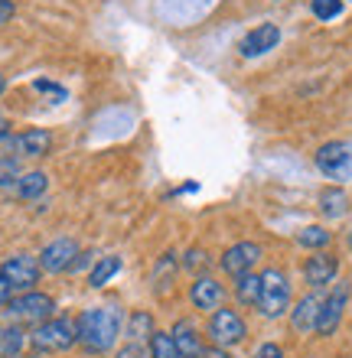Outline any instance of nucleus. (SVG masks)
<instances>
[{"instance_id":"nucleus-1","label":"nucleus","mask_w":352,"mask_h":358,"mask_svg":"<svg viewBox=\"0 0 352 358\" xmlns=\"http://www.w3.org/2000/svg\"><path fill=\"white\" fill-rule=\"evenodd\" d=\"M78 345L88 355H105L115 349L118 336L124 326V313L115 303H101V306H88L85 313H78Z\"/></svg>"},{"instance_id":"nucleus-2","label":"nucleus","mask_w":352,"mask_h":358,"mask_svg":"<svg viewBox=\"0 0 352 358\" xmlns=\"http://www.w3.org/2000/svg\"><path fill=\"white\" fill-rule=\"evenodd\" d=\"M290 303H294V283L287 277V271L281 267H265L261 271V293H258L255 310L265 316V320H281L290 313Z\"/></svg>"},{"instance_id":"nucleus-3","label":"nucleus","mask_w":352,"mask_h":358,"mask_svg":"<svg viewBox=\"0 0 352 358\" xmlns=\"http://www.w3.org/2000/svg\"><path fill=\"white\" fill-rule=\"evenodd\" d=\"M29 342L36 352H66L78 345V320L72 316H52V320L39 322L36 329L29 332Z\"/></svg>"},{"instance_id":"nucleus-4","label":"nucleus","mask_w":352,"mask_h":358,"mask_svg":"<svg viewBox=\"0 0 352 358\" xmlns=\"http://www.w3.org/2000/svg\"><path fill=\"white\" fill-rule=\"evenodd\" d=\"M52 310H56V300H52L49 293H39V290L17 293V296H13V300L3 306L7 320L17 322V326H23V322H33V326H39V322L52 320Z\"/></svg>"},{"instance_id":"nucleus-5","label":"nucleus","mask_w":352,"mask_h":358,"mask_svg":"<svg viewBox=\"0 0 352 358\" xmlns=\"http://www.w3.org/2000/svg\"><path fill=\"white\" fill-rule=\"evenodd\" d=\"M314 163H316V170L323 173L326 179H333L336 186L349 182L352 179V141H326L314 153Z\"/></svg>"},{"instance_id":"nucleus-6","label":"nucleus","mask_w":352,"mask_h":358,"mask_svg":"<svg viewBox=\"0 0 352 358\" xmlns=\"http://www.w3.org/2000/svg\"><path fill=\"white\" fill-rule=\"evenodd\" d=\"M209 332L212 345H219V349H232V345H241L248 336V326L241 320V313L232 310V306H219L216 313H209Z\"/></svg>"},{"instance_id":"nucleus-7","label":"nucleus","mask_w":352,"mask_h":358,"mask_svg":"<svg viewBox=\"0 0 352 358\" xmlns=\"http://www.w3.org/2000/svg\"><path fill=\"white\" fill-rule=\"evenodd\" d=\"M0 273L7 277L13 293H27V290H36L39 277H43V267H39V257L20 251V255H10L7 261L0 264Z\"/></svg>"},{"instance_id":"nucleus-8","label":"nucleus","mask_w":352,"mask_h":358,"mask_svg":"<svg viewBox=\"0 0 352 358\" xmlns=\"http://www.w3.org/2000/svg\"><path fill=\"white\" fill-rule=\"evenodd\" d=\"M349 283H336L333 290L323 296V306H320V320H316V336H333L339 329V322L346 316V306H349Z\"/></svg>"},{"instance_id":"nucleus-9","label":"nucleus","mask_w":352,"mask_h":358,"mask_svg":"<svg viewBox=\"0 0 352 358\" xmlns=\"http://www.w3.org/2000/svg\"><path fill=\"white\" fill-rule=\"evenodd\" d=\"M261 255H265V248L258 245V241H238V245L225 248L219 267H222V273H229L232 280H238V277H245V273H255Z\"/></svg>"},{"instance_id":"nucleus-10","label":"nucleus","mask_w":352,"mask_h":358,"mask_svg":"<svg viewBox=\"0 0 352 358\" xmlns=\"http://www.w3.org/2000/svg\"><path fill=\"white\" fill-rule=\"evenodd\" d=\"M78 255H82V251H78L76 238L62 235V238H56V241H49V245L39 251V267L46 273H66V271H72Z\"/></svg>"},{"instance_id":"nucleus-11","label":"nucleus","mask_w":352,"mask_h":358,"mask_svg":"<svg viewBox=\"0 0 352 358\" xmlns=\"http://www.w3.org/2000/svg\"><path fill=\"white\" fill-rule=\"evenodd\" d=\"M339 277V257L333 251H314L304 261V280L310 290H323Z\"/></svg>"},{"instance_id":"nucleus-12","label":"nucleus","mask_w":352,"mask_h":358,"mask_svg":"<svg viewBox=\"0 0 352 358\" xmlns=\"http://www.w3.org/2000/svg\"><path fill=\"white\" fill-rule=\"evenodd\" d=\"M10 150L20 160H39V157H46L52 150V134L46 127H27V131L10 137Z\"/></svg>"},{"instance_id":"nucleus-13","label":"nucleus","mask_w":352,"mask_h":358,"mask_svg":"<svg viewBox=\"0 0 352 358\" xmlns=\"http://www.w3.org/2000/svg\"><path fill=\"white\" fill-rule=\"evenodd\" d=\"M277 43H281V27L277 23H258L255 29H248L245 36H241L238 52L245 59H261L271 49H277Z\"/></svg>"},{"instance_id":"nucleus-14","label":"nucleus","mask_w":352,"mask_h":358,"mask_svg":"<svg viewBox=\"0 0 352 358\" xmlns=\"http://www.w3.org/2000/svg\"><path fill=\"white\" fill-rule=\"evenodd\" d=\"M225 300V287L209 273H196V280L190 283V303L199 313H216Z\"/></svg>"},{"instance_id":"nucleus-15","label":"nucleus","mask_w":352,"mask_h":358,"mask_svg":"<svg viewBox=\"0 0 352 358\" xmlns=\"http://www.w3.org/2000/svg\"><path fill=\"white\" fill-rule=\"evenodd\" d=\"M320 306H323V296H320V293H307V296H300L297 306L290 310V326H294V332H316Z\"/></svg>"},{"instance_id":"nucleus-16","label":"nucleus","mask_w":352,"mask_h":358,"mask_svg":"<svg viewBox=\"0 0 352 358\" xmlns=\"http://www.w3.org/2000/svg\"><path fill=\"white\" fill-rule=\"evenodd\" d=\"M170 336H173V342H176V349L183 352V358H202V355H206L202 336L196 332V326H192L190 320H180V322H176Z\"/></svg>"},{"instance_id":"nucleus-17","label":"nucleus","mask_w":352,"mask_h":358,"mask_svg":"<svg viewBox=\"0 0 352 358\" xmlns=\"http://www.w3.org/2000/svg\"><path fill=\"white\" fill-rule=\"evenodd\" d=\"M349 212V192L343 186H326L320 192V215L336 222V218H343Z\"/></svg>"},{"instance_id":"nucleus-18","label":"nucleus","mask_w":352,"mask_h":358,"mask_svg":"<svg viewBox=\"0 0 352 358\" xmlns=\"http://www.w3.org/2000/svg\"><path fill=\"white\" fill-rule=\"evenodd\" d=\"M13 189H17V196L23 199V202H33V199H39L49 189V176L43 170H29L20 176V182Z\"/></svg>"},{"instance_id":"nucleus-19","label":"nucleus","mask_w":352,"mask_h":358,"mask_svg":"<svg viewBox=\"0 0 352 358\" xmlns=\"http://www.w3.org/2000/svg\"><path fill=\"white\" fill-rule=\"evenodd\" d=\"M23 345H27V332L17 322L0 329V358H23Z\"/></svg>"},{"instance_id":"nucleus-20","label":"nucleus","mask_w":352,"mask_h":358,"mask_svg":"<svg viewBox=\"0 0 352 358\" xmlns=\"http://www.w3.org/2000/svg\"><path fill=\"white\" fill-rule=\"evenodd\" d=\"M118 271H121V257H118V255L98 257L95 267H92V273H88V287L101 290L105 283H111V277H118Z\"/></svg>"},{"instance_id":"nucleus-21","label":"nucleus","mask_w":352,"mask_h":358,"mask_svg":"<svg viewBox=\"0 0 352 358\" xmlns=\"http://www.w3.org/2000/svg\"><path fill=\"white\" fill-rule=\"evenodd\" d=\"M297 245L307 248V251H326L333 245V231H326L323 225H307L297 231Z\"/></svg>"},{"instance_id":"nucleus-22","label":"nucleus","mask_w":352,"mask_h":358,"mask_svg":"<svg viewBox=\"0 0 352 358\" xmlns=\"http://www.w3.org/2000/svg\"><path fill=\"white\" fill-rule=\"evenodd\" d=\"M150 336H153L150 313L134 310L131 316H127V342H150Z\"/></svg>"},{"instance_id":"nucleus-23","label":"nucleus","mask_w":352,"mask_h":358,"mask_svg":"<svg viewBox=\"0 0 352 358\" xmlns=\"http://www.w3.org/2000/svg\"><path fill=\"white\" fill-rule=\"evenodd\" d=\"M258 293H261V273H245L235 280V300L241 306H255Z\"/></svg>"},{"instance_id":"nucleus-24","label":"nucleus","mask_w":352,"mask_h":358,"mask_svg":"<svg viewBox=\"0 0 352 358\" xmlns=\"http://www.w3.org/2000/svg\"><path fill=\"white\" fill-rule=\"evenodd\" d=\"M147 345H150V358H183V352L176 349L170 332H153Z\"/></svg>"},{"instance_id":"nucleus-25","label":"nucleus","mask_w":352,"mask_h":358,"mask_svg":"<svg viewBox=\"0 0 352 358\" xmlns=\"http://www.w3.org/2000/svg\"><path fill=\"white\" fill-rule=\"evenodd\" d=\"M23 176L20 157H0V189H13Z\"/></svg>"},{"instance_id":"nucleus-26","label":"nucleus","mask_w":352,"mask_h":358,"mask_svg":"<svg viewBox=\"0 0 352 358\" xmlns=\"http://www.w3.org/2000/svg\"><path fill=\"white\" fill-rule=\"evenodd\" d=\"M343 10H346V0H310V13L316 20H323V23L336 20Z\"/></svg>"},{"instance_id":"nucleus-27","label":"nucleus","mask_w":352,"mask_h":358,"mask_svg":"<svg viewBox=\"0 0 352 358\" xmlns=\"http://www.w3.org/2000/svg\"><path fill=\"white\" fill-rule=\"evenodd\" d=\"M183 267H186V271H206V267H209V255H206V251H199V248H192V251H186V261H183Z\"/></svg>"},{"instance_id":"nucleus-28","label":"nucleus","mask_w":352,"mask_h":358,"mask_svg":"<svg viewBox=\"0 0 352 358\" xmlns=\"http://www.w3.org/2000/svg\"><path fill=\"white\" fill-rule=\"evenodd\" d=\"M118 358H150V345H143V342H127Z\"/></svg>"},{"instance_id":"nucleus-29","label":"nucleus","mask_w":352,"mask_h":358,"mask_svg":"<svg viewBox=\"0 0 352 358\" xmlns=\"http://www.w3.org/2000/svg\"><path fill=\"white\" fill-rule=\"evenodd\" d=\"M255 358H284V349L277 342H265V345H258Z\"/></svg>"},{"instance_id":"nucleus-30","label":"nucleus","mask_w":352,"mask_h":358,"mask_svg":"<svg viewBox=\"0 0 352 358\" xmlns=\"http://www.w3.org/2000/svg\"><path fill=\"white\" fill-rule=\"evenodd\" d=\"M13 300V287L7 283V277L0 273V306H7V303Z\"/></svg>"},{"instance_id":"nucleus-31","label":"nucleus","mask_w":352,"mask_h":358,"mask_svg":"<svg viewBox=\"0 0 352 358\" xmlns=\"http://www.w3.org/2000/svg\"><path fill=\"white\" fill-rule=\"evenodd\" d=\"M13 13H17L13 0H0V27H3V23H7V20L13 17Z\"/></svg>"},{"instance_id":"nucleus-32","label":"nucleus","mask_w":352,"mask_h":358,"mask_svg":"<svg viewBox=\"0 0 352 358\" xmlns=\"http://www.w3.org/2000/svg\"><path fill=\"white\" fill-rule=\"evenodd\" d=\"M202 358H232L229 349H219V345H212V349H206V355Z\"/></svg>"},{"instance_id":"nucleus-33","label":"nucleus","mask_w":352,"mask_h":358,"mask_svg":"<svg viewBox=\"0 0 352 358\" xmlns=\"http://www.w3.org/2000/svg\"><path fill=\"white\" fill-rule=\"evenodd\" d=\"M7 137H10V121L0 114V141H7Z\"/></svg>"},{"instance_id":"nucleus-34","label":"nucleus","mask_w":352,"mask_h":358,"mask_svg":"<svg viewBox=\"0 0 352 358\" xmlns=\"http://www.w3.org/2000/svg\"><path fill=\"white\" fill-rule=\"evenodd\" d=\"M3 92H7V78L0 76V94H3Z\"/></svg>"},{"instance_id":"nucleus-35","label":"nucleus","mask_w":352,"mask_h":358,"mask_svg":"<svg viewBox=\"0 0 352 358\" xmlns=\"http://www.w3.org/2000/svg\"><path fill=\"white\" fill-rule=\"evenodd\" d=\"M349 248H352V231H349Z\"/></svg>"},{"instance_id":"nucleus-36","label":"nucleus","mask_w":352,"mask_h":358,"mask_svg":"<svg viewBox=\"0 0 352 358\" xmlns=\"http://www.w3.org/2000/svg\"><path fill=\"white\" fill-rule=\"evenodd\" d=\"M274 3H281V0H274Z\"/></svg>"}]
</instances>
